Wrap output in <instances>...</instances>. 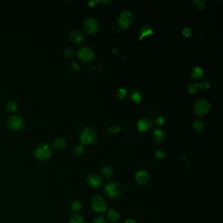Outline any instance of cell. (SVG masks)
<instances>
[{
  "label": "cell",
  "instance_id": "6da1fadb",
  "mask_svg": "<svg viewBox=\"0 0 223 223\" xmlns=\"http://www.w3.org/2000/svg\"><path fill=\"white\" fill-rule=\"evenodd\" d=\"M52 155V149L47 144L39 145L34 151L35 158L39 160H46L49 159Z\"/></svg>",
  "mask_w": 223,
  "mask_h": 223
},
{
  "label": "cell",
  "instance_id": "7a4b0ae2",
  "mask_svg": "<svg viewBox=\"0 0 223 223\" xmlns=\"http://www.w3.org/2000/svg\"><path fill=\"white\" fill-rule=\"evenodd\" d=\"M104 192L105 194L110 198H116L120 196L122 189L120 185L117 182H110L104 187Z\"/></svg>",
  "mask_w": 223,
  "mask_h": 223
},
{
  "label": "cell",
  "instance_id": "3957f363",
  "mask_svg": "<svg viewBox=\"0 0 223 223\" xmlns=\"http://www.w3.org/2000/svg\"><path fill=\"white\" fill-rule=\"evenodd\" d=\"M96 138V133L94 128L87 127L84 128L80 135V140L83 145H90L93 143Z\"/></svg>",
  "mask_w": 223,
  "mask_h": 223
},
{
  "label": "cell",
  "instance_id": "277c9868",
  "mask_svg": "<svg viewBox=\"0 0 223 223\" xmlns=\"http://www.w3.org/2000/svg\"><path fill=\"white\" fill-rule=\"evenodd\" d=\"M91 206L93 210L97 213H102L107 210V203L100 195H96L92 198Z\"/></svg>",
  "mask_w": 223,
  "mask_h": 223
},
{
  "label": "cell",
  "instance_id": "5b68a950",
  "mask_svg": "<svg viewBox=\"0 0 223 223\" xmlns=\"http://www.w3.org/2000/svg\"><path fill=\"white\" fill-rule=\"evenodd\" d=\"M211 105L205 99H200L197 101L194 106V112L199 116H204L207 114L209 111Z\"/></svg>",
  "mask_w": 223,
  "mask_h": 223
},
{
  "label": "cell",
  "instance_id": "8992f818",
  "mask_svg": "<svg viewBox=\"0 0 223 223\" xmlns=\"http://www.w3.org/2000/svg\"><path fill=\"white\" fill-rule=\"evenodd\" d=\"M133 20L134 16L132 13L129 11H124L119 15L118 23L120 28L125 29L130 26Z\"/></svg>",
  "mask_w": 223,
  "mask_h": 223
},
{
  "label": "cell",
  "instance_id": "52a82bcc",
  "mask_svg": "<svg viewBox=\"0 0 223 223\" xmlns=\"http://www.w3.org/2000/svg\"><path fill=\"white\" fill-rule=\"evenodd\" d=\"M7 126L12 130H19L22 128L23 120L21 116L18 115H12L7 119Z\"/></svg>",
  "mask_w": 223,
  "mask_h": 223
},
{
  "label": "cell",
  "instance_id": "ba28073f",
  "mask_svg": "<svg viewBox=\"0 0 223 223\" xmlns=\"http://www.w3.org/2000/svg\"><path fill=\"white\" fill-rule=\"evenodd\" d=\"M84 29L88 33H95L98 29V24L97 21L94 18H89L86 19L83 22Z\"/></svg>",
  "mask_w": 223,
  "mask_h": 223
},
{
  "label": "cell",
  "instance_id": "9c48e42d",
  "mask_svg": "<svg viewBox=\"0 0 223 223\" xmlns=\"http://www.w3.org/2000/svg\"><path fill=\"white\" fill-rule=\"evenodd\" d=\"M79 58L83 62H89L94 57V53L88 47L80 48L77 53Z\"/></svg>",
  "mask_w": 223,
  "mask_h": 223
},
{
  "label": "cell",
  "instance_id": "30bf717a",
  "mask_svg": "<svg viewBox=\"0 0 223 223\" xmlns=\"http://www.w3.org/2000/svg\"><path fill=\"white\" fill-rule=\"evenodd\" d=\"M135 180L140 185H144L149 180V175L145 170H140L135 174Z\"/></svg>",
  "mask_w": 223,
  "mask_h": 223
},
{
  "label": "cell",
  "instance_id": "8fae6325",
  "mask_svg": "<svg viewBox=\"0 0 223 223\" xmlns=\"http://www.w3.org/2000/svg\"><path fill=\"white\" fill-rule=\"evenodd\" d=\"M87 183L92 188L97 189L102 184V180L101 177L97 175H90L87 179Z\"/></svg>",
  "mask_w": 223,
  "mask_h": 223
},
{
  "label": "cell",
  "instance_id": "7c38bea8",
  "mask_svg": "<svg viewBox=\"0 0 223 223\" xmlns=\"http://www.w3.org/2000/svg\"><path fill=\"white\" fill-rule=\"evenodd\" d=\"M138 129L141 132H144V131H148L152 126L151 121L147 119H143L138 121Z\"/></svg>",
  "mask_w": 223,
  "mask_h": 223
},
{
  "label": "cell",
  "instance_id": "4fadbf2b",
  "mask_svg": "<svg viewBox=\"0 0 223 223\" xmlns=\"http://www.w3.org/2000/svg\"><path fill=\"white\" fill-rule=\"evenodd\" d=\"M71 41L75 44H79L83 41V34L79 30H73L69 34Z\"/></svg>",
  "mask_w": 223,
  "mask_h": 223
},
{
  "label": "cell",
  "instance_id": "5bb4252c",
  "mask_svg": "<svg viewBox=\"0 0 223 223\" xmlns=\"http://www.w3.org/2000/svg\"><path fill=\"white\" fill-rule=\"evenodd\" d=\"M153 138L157 143H162L165 139V134L160 129H155L153 131Z\"/></svg>",
  "mask_w": 223,
  "mask_h": 223
},
{
  "label": "cell",
  "instance_id": "9a60e30c",
  "mask_svg": "<svg viewBox=\"0 0 223 223\" xmlns=\"http://www.w3.org/2000/svg\"><path fill=\"white\" fill-rule=\"evenodd\" d=\"M107 216L108 219L113 223L116 222L119 219V214L117 213V211L114 210V209H111L108 211L107 213Z\"/></svg>",
  "mask_w": 223,
  "mask_h": 223
},
{
  "label": "cell",
  "instance_id": "2e32d148",
  "mask_svg": "<svg viewBox=\"0 0 223 223\" xmlns=\"http://www.w3.org/2000/svg\"><path fill=\"white\" fill-rule=\"evenodd\" d=\"M141 32V35L139 39L141 40L143 37L148 36V35H151L153 32V29L151 26H143L140 29Z\"/></svg>",
  "mask_w": 223,
  "mask_h": 223
},
{
  "label": "cell",
  "instance_id": "e0dca14e",
  "mask_svg": "<svg viewBox=\"0 0 223 223\" xmlns=\"http://www.w3.org/2000/svg\"><path fill=\"white\" fill-rule=\"evenodd\" d=\"M204 128V123L200 119L195 120L192 123V128L196 132H200Z\"/></svg>",
  "mask_w": 223,
  "mask_h": 223
},
{
  "label": "cell",
  "instance_id": "ac0fdd59",
  "mask_svg": "<svg viewBox=\"0 0 223 223\" xmlns=\"http://www.w3.org/2000/svg\"><path fill=\"white\" fill-rule=\"evenodd\" d=\"M130 98L136 104H139L141 102V101L142 100V95L139 91L134 90L131 91L130 93Z\"/></svg>",
  "mask_w": 223,
  "mask_h": 223
},
{
  "label": "cell",
  "instance_id": "d6986e66",
  "mask_svg": "<svg viewBox=\"0 0 223 223\" xmlns=\"http://www.w3.org/2000/svg\"><path fill=\"white\" fill-rule=\"evenodd\" d=\"M191 76L194 79H200L203 76V70L199 67H195L192 70Z\"/></svg>",
  "mask_w": 223,
  "mask_h": 223
},
{
  "label": "cell",
  "instance_id": "ffe728a7",
  "mask_svg": "<svg viewBox=\"0 0 223 223\" xmlns=\"http://www.w3.org/2000/svg\"><path fill=\"white\" fill-rule=\"evenodd\" d=\"M113 169L110 166H104L102 169V174L106 179H109L113 175Z\"/></svg>",
  "mask_w": 223,
  "mask_h": 223
},
{
  "label": "cell",
  "instance_id": "44dd1931",
  "mask_svg": "<svg viewBox=\"0 0 223 223\" xmlns=\"http://www.w3.org/2000/svg\"><path fill=\"white\" fill-rule=\"evenodd\" d=\"M65 145V141L62 138H57L54 141V146L56 149H61Z\"/></svg>",
  "mask_w": 223,
  "mask_h": 223
},
{
  "label": "cell",
  "instance_id": "7402d4cb",
  "mask_svg": "<svg viewBox=\"0 0 223 223\" xmlns=\"http://www.w3.org/2000/svg\"><path fill=\"white\" fill-rule=\"evenodd\" d=\"M69 223H84V220L80 215H74L70 217Z\"/></svg>",
  "mask_w": 223,
  "mask_h": 223
},
{
  "label": "cell",
  "instance_id": "603a6c76",
  "mask_svg": "<svg viewBox=\"0 0 223 223\" xmlns=\"http://www.w3.org/2000/svg\"><path fill=\"white\" fill-rule=\"evenodd\" d=\"M6 109L9 112H14L16 110H17L18 105L14 101H10L6 104Z\"/></svg>",
  "mask_w": 223,
  "mask_h": 223
},
{
  "label": "cell",
  "instance_id": "cb8c5ba5",
  "mask_svg": "<svg viewBox=\"0 0 223 223\" xmlns=\"http://www.w3.org/2000/svg\"><path fill=\"white\" fill-rule=\"evenodd\" d=\"M82 208V204L79 201H75L72 204V210L73 212H77Z\"/></svg>",
  "mask_w": 223,
  "mask_h": 223
},
{
  "label": "cell",
  "instance_id": "d4e9b609",
  "mask_svg": "<svg viewBox=\"0 0 223 223\" xmlns=\"http://www.w3.org/2000/svg\"><path fill=\"white\" fill-rule=\"evenodd\" d=\"M84 153V148L82 145H76L73 149V153L76 156H81Z\"/></svg>",
  "mask_w": 223,
  "mask_h": 223
},
{
  "label": "cell",
  "instance_id": "484cf974",
  "mask_svg": "<svg viewBox=\"0 0 223 223\" xmlns=\"http://www.w3.org/2000/svg\"><path fill=\"white\" fill-rule=\"evenodd\" d=\"M198 88H199V85L197 84L196 83H192L189 85V87L188 88V90L189 93L190 94H195L198 91Z\"/></svg>",
  "mask_w": 223,
  "mask_h": 223
},
{
  "label": "cell",
  "instance_id": "4316f807",
  "mask_svg": "<svg viewBox=\"0 0 223 223\" xmlns=\"http://www.w3.org/2000/svg\"><path fill=\"white\" fill-rule=\"evenodd\" d=\"M192 3H193L195 6H196L200 10L204 9L205 7V2L204 1V0H195V1L192 2Z\"/></svg>",
  "mask_w": 223,
  "mask_h": 223
},
{
  "label": "cell",
  "instance_id": "83f0119b",
  "mask_svg": "<svg viewBox=\"0 0 223 223\" xmlns=\"http://www.w3.org/2000/svg\"><path fill=\"white\" fill-rule=\"evenodd\" d=\"M64 54L65 57L67 58H72L75 54V51L72 49H66L64 50Z\"/></svg>",
  "mask_w": 223,
  "mask_h": 223
},
{
  "label": "cell",
  "instance_id": "f1b7e54d",
  "mask_svg": "<svg viewBox=\"0 0 223 223\" xmlns=\"http://www.w3.org/2000/svg\"><path fill=\"white\" fill-rule=\"evenodd\" d=\"M126 95V90L124 88H119L116 91V96L120 99H123Z\"/></svg>",
  "mask_w": 223,
  "mask_h": 223
},
{
  "label": "cell",
  "instance_id": "f546056e",
  "mask_svg": "<svg viewBox=\"0 0 223 223\" xmlns=\"http://www.w3.org/2000/svg\"><path fill=\"white\" fill-rule=\"evenodd\" d=\"M199 87L202 90H209L211 88V86L209 82H207L206 80H204L201 82V83L199 85Z\"/></svg>",
  "mask_w": 223,
  "mask_h": 223
},
{
  "label": "cell",
  "instance_id": "4dcf8cb0",
  "mask_svg": "<svg viewBox=\"0 0 223 223\" xmlns=\"http://www.w3.org/2000/svg\"><path fill=\"white\" fill-rule=\"evenodd\" d=\"M165 156V153L162 150H158L156 151V153H155V158L157 159H162Z\"/></svg>",
  "mask_w": 223,
  "mask_h": 223
},
{
  "label": "cell",
  "instance_id": "1f68e13d",
  "mask_svg": "<svg viewBox=\"0 0 223 223\" xmlns=\"http://www.w3.org/2000/svg\"><path fill=\"white\" fill-rule=\"evenodd\" d=\"M155 123L157 126H162L164 124V119L162 116H158L155 120Z\"/></svg>",
  "mask_w": 223,
  "mask_h": 223
},
{
  "label": "cell",
  "instance_id": "d6a6232c",
  "mask_svg": "<svg viewBox=\"0 0 223 223\" xmlns=\"http://www.w3.org/2000/svg\"><path fill=\"white\" fill-rule=\"evenodd\" d=\"M109 131H110V132L111 133H113V134H116L119 132V131H120V127L119 126H111V127H110L109 128Z\"/></svg>",
  "mask_w": 223,
  "mask_h": 223
},
{
  "label": "cell",
  "instance_id": "836d02e7",
  "mask_svg": "<svg viewBox=\"0 0 223 223\" xmlns=\"http://www.w3.org/2000/svg\"><path fill=\"white\" fill-rule=\"evenodd\" d=\"M182 33L185 37H189L191 34V30L189 28H185L182 30Z\"/></svg>",
  "mask_w": 223,
  "mask_h": 223
},
{
  "label": "cell",
  "instance_id": "e575fe53",
  "mask_svg": "<svg viewBox=\"0 0 223 223\" xmlns=\"http://www.w3.org/2000/svg\"><path fill=\"white\" fill-rule=\"evenodd\" d=\"M93 223H105V220L103 217H98L95 218Z\"/></svg>",
  "mask_w": 223,
  "mask_h": 223
},
{
  "label": "cell",
  "instance_id": "d590c367",
  "mask_svg": "<svg viewBox=\"0 0 223 223\" xmlns=\"http://www.w3.org/2000/svg\"><path fill=\"white\" fill-rule=\"evenodd\" d=\"M72 68H73L74 69H75V70H79V69H80V68H79V65H78L77 63H75V62H73V63H72Z\"/></svg>",
  "mask_w": 223,
  "mask_h": 223
},
{
  "label": "cell",
  "instance_id": "8d00e7d4",
  "mask_svg": "<svg viewBox=\"0 0 223 223\" xmlns=\"http://www.w3.org/2000/svg\"><path fill=\"white\" fill-rule=\"evenodd\" d=\"M124 223H137L134 220L132 219H127L125 221Z\"/></svg>",
  "mask_w": 223,
  "mask_h": 223
},
{
  "label": "cell",
  "instance_id": "74e56055",
  "mask_svg": "<svg viewBox=\"0 0 223 223\" xmlns=\"http://www.w3.org/2000/svg\"><path fill=\"white\" fill-rule=\"evenodd\" d=\"M101 3H102L103 4H109V3H111L110 1H103V2H101Z\"/></svg>",
  "mask_w": 223,
  "mask_h": 223
}]
</instances>
